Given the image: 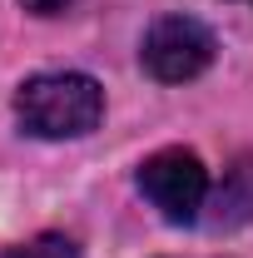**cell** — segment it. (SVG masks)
<instances>
[{
  "instance_id": "6da1fadb",
  "label": "cell",
  "mask_w": 253,
  "mask_h": 258,
  "mask_svg": "<svg viewBox=\"0 0 253 258\" xmlns=\"http://www.w3.org/2000/svg\"><path fill=\"white\" fill-rule=\"evenodd\" d=\"M15 114L35 139H80L104 114V90L90 75H35L15 95Z\"/></svg>"
},
{
  "instance_id": "7a4b0ae2",
  "label": "cell",
  "mask_w": 253,
  "mask_h": 258,
  "mask_svg": "<svg viewBox=\"0 0 253 258\" xmlns=\"http://www.w3.org/2000/svg\"><path fill=\"white\" fill-rule=\"evenodd\" d=\"M139 189L169 224H194L209 204V174L189 149H159L139 169Z\"/></svg>"
},
{
  "instance_id": "3957f363",
  "label": "cell",
  "mask_w": 253,
  "mask_h": 258,
  "mask_svg": "<svg viewBox=\"0 0 253 258\" xmlns=\"http://www.w3.org/2000/svg\"><path fill=\"white\" fill-rule=\"evenodd\" d=\"M214 35L204 30L194 15H164V20H154L149 25V35H144V70L154 75V80H164V85H184V80H194V75H204L209 64H214Z\"/></svg>"
},
{
  "instance_id": "277c9868",
  "label": "cell",
  "mask_w": 253,
  "mask_h": 258,
  "mask_svg": "<svg viewBox=\"0 0 253 258\" xmlns=\"http://www.w3.org/2000/svg\"><path fill=\"white\" fill-rule=\"evenodd\" d=\"M209 228H238L253 219V154H238V159L223 169V184L209 199Z\"/></svg>"
},
{
  "instance_id": "5b68a950",
  "label": "cell",
  "mask_w": 253,
  "mask_h": 258,
  "mask_svg": "<svg viewBox=\"0 0 253 258\" xmlns=\"http://www.w3.org/2000/svg\"><path fill=\"white\" fill-rule=\"evenodd\" d=\"M5 258H80V248H75L65 233H40L30 243H15Z\"/></svg>"
},
{
  "instance_id": "8992f818",
  "label": "cell",
  "mask_w": 253,
  "mask_h": 258,
  "mask_svg": "<svg viewBox=\"0 0 253 258\" xmlns=\"http://www.w3.org/2000/svg\"><path fill=\"white\" fill-rule=\"evenodd\" d=\"M65 5H75V0H25V10H35V15H60Z\"/></svg>"
}]
</instances>
